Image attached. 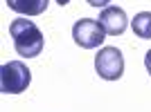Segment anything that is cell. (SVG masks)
<instances>
[{"instance_id":"obj_4","label":"cell","mask_w":151,"mask_h":112,"mask_svg":"<svg viewBox=\"0 0 151 112\" xmlns=\"http://www.w3.org/2000/svg\"><path fill=\"white\" fill-rule=\"evenodd\" d=\"M104 36H106V31L101 29L99 20H93V18H81V20H77L75 27H72V38L83 50L99 47L104 43Z\"/></svg>"},{"instance_id":"obj_6","label":"cell","mask_w":151,"mask_h":112,"mask_svg":"<svg viewBox=\"0 0 151 112\" xmlns=\"http://www.w3.org/2000/svg\"><path fill=\"white\" fill-rule=\"evenodd\" d=\"M47 5L50 0H7V7L20 16H41Z\"/></svg>"},{"instance_id":"obj_3","label":"cell","mask_w":151,"mask_h":112,"mask_svg":"<svg viewBox=\"0 0 151 112\" xmlns=\"http://www.w3.org/2000/svg\"><path fill=\"white\" fill-rule=\"evenodd\" d=\"M95 69L104 81H117L124 74V56L117 47H101L95 56Z\"/></svg>"},{"instance_id":"obj_7","label":"cell","mask_w":151,"mask_h":112,"mask_svg":"<svg viewBox=\"0 0 151 112\" xmlns=\"http://www.w3.org/2000/svg\"><path fill=\"white\" fill-rule=\"evenodd\" d=\"M133 34L138 38H151V11H140L135 13V18L131 20Z\"/></svg>"},{"instance_id":"obj_9","label":"cell","mask_w":151,"mask_h":112,"mask_svg":"<svg viewBox=\"0 0 151 112\" xmlns=\"http://www.w3.org/2000/svg\"><path fill=\"white\" fill-rule=\"evenodd\" d=\"M145 67H147V72H149V76H151V50L147 52V56H145Z\"/></svg>"},{"instance_id":"obj_8","label":"cell","mask_w":151,"mask_h":112,"mask_svg":"<svg viewBox=\"0 0 151 112\" xmlns=\"http://www.w3.org/2000/svg\"><path fill=\"white\" fill-rule=\"evenodd\" d=\"M86 2H88L90 7H106L111 0H86Z\"/></svg>"},{"instance_id":"obj_2","label":"cell","mask_w":151,"mask_h":112,"mask_svg":"<svg viewBox=\"0 0 151 112\" xmlns=\"http://www.w3.org/2000/svg\"><path fill=\"white\" fill-rule=\"evenodd\" d=\"M32 81V72L23 61H9L0 67V92L2 94H20L25 92Z\"/></svg>"},{"instance_id":"obj_10","label":"cell","mask_w":151,"mask_h":112,"mask_svg":"<svg viewBox=\"0 0 151 112\" xmlns=\"http://www.w3.org/2000/svg\"><path fill=\"white\" fill-rule=\"evenodd\" d=\"M57 2H59V5H61V7H65V5H68V2H70V0H57Z\"/></svg>"},{"instance_id":"obj_1","label":"cell","mask_w":151,"mask_h":112,"mask_svg":"<svg viewBox=\"0 0 151 112\" xmlns=\"http://www.w3.org/2000/svg\"><path fill=\"white\" fill-rule=\"evenodd\" d=\"M9 34L14 38V50L18 56L34 58L43 52V31L36 27L34 20L16 18L9 25Z\"/></svg>"},{"instance_id":"obj_5","label":"cell","mask_w":151,"mask_h":112,"mask_svg":"<svg viewBox=\"0 0 151 112\" xmlns=\"http://www.w3.org/2000/svg\"><path fill=\"white\" fill-rule=\"evenodd\" d=\"M97 20H99L101 29L106 31L108 36H120V34H124L126 25H129V18H126L124 9H120V7H104Z\"/></svg>"}]
</instances>
